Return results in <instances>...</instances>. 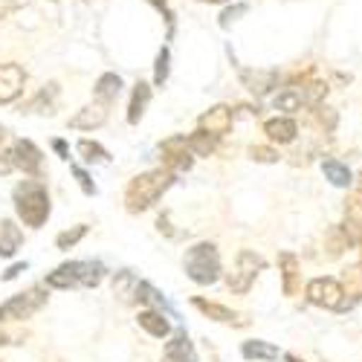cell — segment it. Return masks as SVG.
<instances>
[{
	"mask_svg": "<svg viewBox=\"0 0 362 362\" xmlns=\"http://www.w3.org/2000/svg\"><path fill=\"white\" fill-rule=\"evenodd\" d=\"M174 180H177V174L171 168H165V165L163 168H151L145 174H136L128 183V189H125V209L131 215L145 212V209H151L174 186Z\"/></svg>",
	"mask_w": 362,
	"mask_h": 362,
	"instance_id": "cell-1",
	"label": "cell"
},
{
	"mask_svg": "<svg viewBox=\"0 0 362 362\" xmlns=\"http://www.w3.org/2000/svg\"><path fill=\"white\" fill-rule=\"evenodd\" d=\"M12 200H15V212L23 221V226L41 229L47 223L52 206H49V192H47V186L41 183L38 177L18 183L15 192H12Z\"/></svg>",
	"mask_w": 362,
	"mask_h": 362,
	"instance_id": "cell-2",
	"label": "cell"
},
{
	"mask_svg": "<svg viewBox=\"0 0 362 362\" xmlns=\"http://www.w3.org/2000/svg\"><path fill=\"white\" fill-rule=\"evenodd\" d=\"M105 279L102 261H67L55 267L47 276V287L52 290H73V287H99Z\"/></svg>",
	"mask_w": 362,
	"mask_h": 362,
	"instance_id": "cell-3",
	"label": "cell"
},
{
	"mask_svg": "<svg viewBox=\"0 0 362 362\" xmlns=\"http://www.w3.org/2000/svg\"><path fill=\"white\" fill-rule=\"evenodd\" d=\"M183 269L186 276L200 284V287H209L215 284L221 279V255H218V247L209 244V240H200V244H194L186 258H183Z\"/></svg>",
	"mask_w": 362,
	"mask_h": 362,
	"instance_id": "cell-4",
	"label": "cell"
},
{
	"mask_svg": "<svg viewBox=\"0 0 362 362\" xmlns=\"http://www.w3.org/2000/svg\"><path fill=\"white\" fill-rule=\"evenodd\" d=\"M44 305H47V290L44 287H29L23 293H15L12 298H6L4 305H0V325L33 319Z\"/></svg>",
	"mask_w": 362,
	"mask_h": 362,
	"instance_id": "cell-5",
	"label": "cell"
},
{
	"mask_svg": "<svg viewBox=\"0 0 362 362\" xmlns=\"http://www.w3.org/2000/svg\"><path fill=\"white\" fill-rule=\"evenodd\" d=\"M261 269H264V258H261L258 252L240 250L238 258H235L232 273H226V287H229L232 293H247V290L255 284V279H258Z\"/></svg>",
	"mask_w": 362,
	"mask_h": 362,
	"instance_id": "cell-6",
	"label": "cell"
},
{
	"mask_svg": "<svg viewBox=\"0 0 362 362\" xmlns=\"http://www.w3.org/2000/svg\"><path fill=\"white\" fill-rule=\"evenodd\" d=\"M305 296H308L310 305L325 308V310H342L345 308V293H342V284L337 279H313L305 287Z\"/></svg>",
	"mask_w": 362,
	"mask_h": 362,
	"instance_id": "cell-7",
	"label": "cell"
},
{
	"mask_svg": "<svg viewBox=\"0 0 362 362\" xmlns=\"http://www.w3.org/2000/svg\"><path fill=\"white\" fill-rule=\"evenodd\" d=\"M160 154H163V165L171 168L174 174H183V171H189L194 165V154L189 151L186 136H180V134L160 142Z\"/></svg>",
	"mask_w": 362,
	"mask_h": 362,
	"instance_id": "cell-8",
	"label": "cell"
},
{
	"mask_svg": "<svg viewBox=\"0 0 362 362\" xmlns=\"http://www.w3.org/2000/svg\"><path fill=\"white\" fill-rule=\"evenodd\" d=\"M12 163H15V168L23 171L26 177H41L44 151H41L33 139H15V142H12Z\"/></svg>",
	"mask_w": 362,
	"mask_h": 362,
	"instance_id": "cell-9",
	"label": "cell"
},
{
	"mask_svg": "<svg viewBox=\"0 0 362 362\" xmlns=\"http://www.w3.org/2000/svg\"><path fill=\"white\" fill-rule=\"evenodd\" d=\"M26 87V70L15 62L0 64V105H12L23 96Z\"/></svg>",
	"mask_w": 362,
	"mask_h": 362,
	"instance_id": "cell-10",
	"label": "cell"
},
{
	"mask_svg": "<svg viewBox=\"0 0 362 362\" xmlns=\"http://www.w3.org/2000/svg\"><path fill=\"white\" fill-rule=\"evenodd\" d=\"M232 122H235V110L229 105H215V107H209V110L200 113L197 128H203V131H209L212 136L221 139V136H226L232 131Z\"/></svg>",
	"mask_w": 362,
	"mask_h": 362,
	"instance_id": "cell-11",
	"label": "cell"
},
{
	"mask_svg": "<svg viewBox=\"0 0 362 362\" xmlns=\"http://www.w3.org/2000/svg\"><path fill=\"white\" fill-rule=\"evenodd\" d=\"M105 122H107V105L93 102V105H84L67 125H70L73 131H99Z\"/></svg>",
	"mask_w": 362,
	"mask_h": 362,
	"instance_id": "cell-12",
	"label": "cell"
},
{
	"mask_svg": "<svg viewBox=\"0 0 362 362\" xmlns=\"http://www.w3.org/2000/svg\"><path fill=\"white\" fill-rule=\"evenodd\" d=\"M192 308H197L203 316H209L212 322H221V325H235V327H244L247 325V319H240L232 308H226V305H218V301H206V298H192Z\"/></svg>",
	"mask_w": 362,
	"mask_h": 362,
	"instance_id": "cell-13",
	"label": "cell"
},
{
	"mask_svg": "<svg viewBox=\"0 0 362 362\" xmlns=\"http://www.w3.org/2000/svg\"><path fill=\"white\" fill-rule=\"evenodd\" d=\"M240 81L250 93L267 96L273 87H279V73L276 70H240Z\"/></svg>",
	"mask_w": 362,
	"mask_h": 362,
	"instance_id": "cell-14",
	"label": "cell"
},
{
	"mask_svg": "<svg viewBox=\"0 0 362 362\" xmlns=\"http://www.w3.org/2000/svg\"><path fill=\"white\" fill-rule=\"evenodd\" d=\"M151 96H154V87L148 81H136L131 90V102H128V125H139L142 116L151 105Z\"/></svg>",
	"mask_w": 362,
	"mask_h": 362,
	"instance_id": "cell-15",
	"label": "cell"
},
{
	"mask_svg": "<svg viewBox=\"0 0 362 362\" xmlns=\"http://www.w3.org/2000/svg\"><path fill=\"white\" fill-rule=\"evenodd\" d=\"M264 134H267L269 142L287 145V142L296 139L298 125H296V119H290V116H276V119H267V122H264Z\"/></svg>",
	"mask_w": 362,
	"mask_h": 362,
	"instance_id": "cell-16",
	"label": "cell"
},
{
	"mask_svg": "<svg viewBox=\"0 0 362 362\" xmlns=\"http://www.w3.org/2000/svg\"><path fill=\"white\" fill-rule=\"evenodd\" d=\"M119 93H122V76L119 73H102L93 84V99L102 102V105H113L119 99Z\"/></svg>",
	"mask_w": 362,
	"mask_h": 362,
	"instance_id": "cell-17",
	"label": "cell"
},
{
	"mask_svg": "<svg viewBox=\"0 0 362 362\" xmlns=\"http://www.w3.org/2000/svg\"><path fill=\"white\" fill-rule=\"evenodd\" d=\"M163 362H197L194 348H192V342H189V337L183 334V330H180V334H174V337L165 342Z\"/></svg>",
	"mask_w": 362,
	"mask_h": 362,
	"instance_id": "cell-18",
	"label": "cell"
},
{
	"mask_svg": "<svg viewBox=\"0 0 362 362\" xmlns=\"http://www.w3.org/2000/svg\"><path fill=\"white\" fill-rule=\"evenodd\" d=\"M136 322H139V327L145 330V334H148V337H154V339H165V337L171 334V325H168L165 313H163V310H157V308L142 310Z\"/></svg>",
	"mask_w": 362,
	"mask_h": 362,
	"instance_id": "cell-19",
	"label": "cell"
},
{
	"mask_svg": "<svg viewBox=\"0 0 362 362\" xmlns=\"http://www.w3.org/2000/svg\"><path fill=\"white\" fill-rule=\"evenodd\" d=\"M279 269H281V287L284 296H296L298 293V279H301V264L293 252H281L279 255Z\"/></svg>",
	"mask_w": 362,
	"mask_h": 362,
	"instance_id": "cell-20",
	"label": "cell"
},
{
	"mask_svg": "<svg viewBox=\"0 0 362 362\" xmlns=\"http://www.w3.org/2000/svg\"><path fill=\"white\" fill-rule=\"evenodd\" d=\"M23 244V232L9 218H0V258H12Z\"/></svg>",
	"mask_w": 362,
	"mask_h": 362,
	"instance_id": "cell-21",
	"label": "cell"
},
{
	"mask_svg": "<svg viewBox=\"0 0 362 362\" xmlns=\"http://www.w3.org/2000/svg\"><path fill=\"white\" fill-rule=\"evenodd\" d=\"M342 293H345V308L356 305V301H362V264H354L348 267L342 273ZM342 308V310H345Z\"/></svg>",
	"mask_w": 362,
	"mask_h": 362,
	"instance_id": "cell-22",
	"label": "cell"
},
{
	"mask_svg": "<svg viewBox=\"0 0 362 362\" xmlns=\"http://www.w3.org/2000/svg\"><path fill=\"white\" fill-rule=\"evenodd\" d=\"M186 142H189V151H192L194 157H212L215 151H218V136H212V134L203 131V128H197L194 134H189Z\"/></svg>",
	"mask_w": 362,
	"mask_h": 362,
	"instance_id": "cell-23",
	"label": "cell"
},
{
	"mask_svg": "<svg viewBox=\"0 0 362 362\" xmlns=\"http://www.w3.org/2000/svg\"><path fill=\"white\" fill-rule=\"evenodd\" d=\"M240 354H244V359H264V362H273L281 356V351L273 345V342H264V339H250L240 345Z\"/></svg>",
	"mask_w": 362,
	"mask_h": 362,
	"instance_id": "cell-24",
	"label": "cell"
},
{
	"mask_svg": "<svg viewBox=\"0 0 362 362\" xmlns=\"http://www.w3.org/2000/svg\"><path fill=\"white\" fill-rule=\"evenodd\" d=\"M322 171H325V177L330 180V183L339 186V189H348V186L354 183L351 168H348L345 163H339V160H325V163H322Z\"/></svg>",
	"mask_w": 362,
	"mask_h": 362,
	"instance_id": "cell-25",
	"label": "cell"
},
{
	"mask_svg": "<svg viewBox=\"0 0 362 362\" xmlns=\"http://www.w3.org/2000/svg\"><path fill=\"white\" fill-rule=\"evenodd\" d=\"M136 284H139V279L131 273V269H122V273L113 276V296H119L122 301H134L136 298Z\"/></svg>",
	"mask_w": 362,
	"mask_h": 362,
	"instance_id": "cell-26",
	"label": "cell"
},
{
	"mask_svg": "<svg viewBox=\"0 0 362 362\" xmlns=\"http://www.w3.org/2000/svg\"><path fill=\"white\" fill-rule=\"evenodd\" d=\"M55 96H58V84H55V81L44 84V90H41V93H38L33 102H29V110L52 116V113H55Z\"/></svg>",
	"mask_w": 362,
	"mask_h": 362,
	"instance_id": "cell-27",
	"label": "cell"
},
{
	"mask_svg": "<svg viewBox=\"0 0 362 362\" xmlns=\"http://www.w3.org/2000/svg\"><path fill=\"white\" fill-rule=\"evenodd\" d=\"M76 151L81 154V160H84V163H110L107 148H105V145H99V142H93V139H81V142L76 145Z\"/></svg>",
	"mask_w": 362,
	"mask_h": 362,
	"instance_id": "cell-28",
	"label": "cell"
},
{
	"mask_svg": "<svg viewBox=\"0 0 362 362\" xmlns=\"http://www.w3.org/2000/svg\"><path fill=\"white\" fill-rule=\"evenodd\" d=\"M168 73H171V49L163 44L157 58H154V87H165Z\"/></svg>",
	"mask_w": 362,
	"mask_h": 362,
	"instance_id": "cell-29",
	"label": "cell"
},
{
	"mask_svg": "<svg viewBox=\"0 0 362 362\" xmlns=\"http://www.w3.org/2000/svg\"><path fill=\"white\" fill-rule=\"evenodd\" d=\"M298 93H301V102L310 105V107H316V105H322L325 96H327V84H322V81H305V84L298 87Z\"/></svg>",
	"mask_w": 362,
	"mask_h": 362,
	"instance_id": "cell-30",
	"label": "cell"
},
{
	"mask_svg": "<svg viewBox=\"0 0 362 362\" xmlns=\"http://www.w3.org/2000/svg\"><path fill=\"white\" fill-rule=\"evenodd\" d=\"M273 105H276V110H287V113H296V110H301V93H298V87H287V90H281V93L273 99Z\"/></svg>",
	"mask_w": 362,
	"mask_h": 362,
	"instance_id": "cell-31",
	"label": "cell"
},
{
	"mask_svg": "<svg viewBox=\"0 0 362 362\" xmlns=\"http://www.w3.org/2000/svg\"><path fill=\"white\" fill-rule=\"evenodd\" d=\"M134 301H142V305H148V308H157V310H165V298L151 287L148 281H139L136 284V298Z\"/></svg>",
	"mask_w": 362,
	"mask_h": 362,
	"instance_id": "cell-32",
	"label": "cell"
},
{
	"mask_svg": "<svg viewBox=\"0 0 362 362\" xmlns=\"http://www.w3.org/2000/svg\"><path fill=\"white\" fill-rule=\"evenodd\" d=\"M84 235H87V226H84V223H78V226H73V229H64L62 235L55 238V247L67 252V250H73V247L78 244V240H81Z\"/></svg>",
	"mask_w": 362,
	"mask_h": 362,
	"instance_id": "cell-33",
	"label": "cell"
},
{
	"mask_svg": "<svg viewBox=\"0 0 362 362\" xmlns=\"http://www.w3.org/2000/svg\"><path fill=\"white\" fill-rule=\"evenodd\" d=\"M342 250H348V238H345L342 226H337L327 232V258H339Z\"/></svg>",
	"mask_w": 362,
	"mask_h": 362,
	"instance_id": "cell-34",
	"label": "cell"
},
{
	"mask_svg": "<svg viewBox=\"0 0 362 362\" xmlns=\"http://www.w3.org/2000/svg\"><path fill=\"white\" fill-rule=\"evenodd\" d=\"M145 4H151L160 15H163V21L168 23V41L174 38V33H177V23H174V12H171V6L165 4V0H145Z\"/></svg>",
	"mask_w": 362,
	"mask_h": 362,
	"instance_id": "cell-35",
	"label": "cell"
},
{
	"mask_svg": "<svg viewBox=\"0 0 362 362\" xmlns=\"http://www.w3.org/2000/svg\"><path fill=\"white\" fill-rule=\"evenodd\" d=\"M345 221H354L362 226V192L351 194L348 197V206H345Z\"/></svg>",
	"mask_w": 362,
	"mask_h": 362,
	"instance_id": "cell-36",
	"label": "cell"
},
{
	"mask_svg": "<svg viewBox=\"0 0 362 362\" xmlns=\"http://www.w3.org/2000/svg\"><path fill=\"white\" fill-rule=\"evenodd\" d=\"M247 12H250V6H247V4H232V6H226V9L221 12V26H223V29H229L240 15H247Z\"/></svg>",
	"mask_w": 362,
	"mask_h": 362,
	"instance_id": "cell-37",
	"label": "cell"
},
{
	"mask_svg": "<svg viewBox=\"0 0 362 362\" xmlns=\"http://www.w3.org/2000/svg\"><path fill=\"white\" fill-rule=\"evenodd\" d=\"M250 157L255 163H279V151L269 148V145H252L250 148Z\"/></svg>",
	"mask_w": 362,
	"mask_h": 362,
	"instance_id": "cell-38",
	"label": "cell"
},
{
	"mask_svg": "<svg viewBox=\"0 0 362 362\" xmlns=\"http://www.w3.org/2000/svg\"><path fill=\"white\" fill-rule=\"evenodd\" d=\"M70 171H73V177L78 180V186H81V192H84V194H96L93 180H90V174H87L81 165H70Z\"/></svg>",
	"mask_w": 362,
	"mask_h": 362,
	"instance_id": "cell-39",
	"label": "cell"
},
{
	"mask_svg": "<svg viewBox=\"0 0 362 362\" xmlns=\"http://www.w3.org/2000/svg\"><path fill=\"white\" fill-rule=\"evenodd\" d=\"M15 168L12 163V145H6V136L0 139V174H9Z\"/></svg>",
	"mask_w": 362,
	"mask_h": 362,
	"instance_id": "cell-40",
	"label": "cell"
},
{
	"mask_svg": "<svg viewBox=\"0 0 362 362\" xmlns=\"http://www.w3.org/2000/svg\"><path fill=\"white\" fill-rule=\"evenodd\" d=\"M316 116H319L322 128L334 131V125H337V113H334V110H330V107H322V105H316Z\"/></svg>",
	"mask_w": 362,
	"mask_h": 362,
	"instance_id": "cell-41",
	"label": "cell"
},
{
	"mask_svg": "<svg viewBox=\"0 0 362 362\" xmlns=\"http://www.w3.org/2000/svg\"><path fill=\"white\" fill-rule=\"evenodd\" d=\"M26 0H0V18H9L12 12H18Z\"/></svg>",
	"mask_w": 362,
	"mask_h": 362,
	"instance_id": "cell-42",
	"label": "cell"
},
{
	"mask_svg": "<svg viewBox=\"0 0 362 362\" xmlns=\"http://www.w3.org/2000/svg\"><path fill=\"white\" fill-rule=\"evenodd\" d=\"M52 151H55V154L62 157V160H70V145H67L64 139H52Z\"/></svg>",
	"mask_w": 362,
	"mask_h": 362,
	"instance_id": "cell-43",
	"label": "cell"
},
{
	"mask_svg": "<svg viewBox=\"0 0 362 362\" xmlns=\"http://www.w3.org/2000/svg\"><path fill=\"white\" fill-rule=\"evenodd\" d=\"M23 269H26V261H23V264H12V267L6 269V273H4V281H12V279H18V276L23 273Z\"/></svg>",
	"mask_w": 362,
	"mask_h": 362,
	"instance_id": "cell-44",
	"label": "cell"
},
{
	"mask_svg": "<svg viewBox=\"0 0 362 362\" xmlns=\"http://www.w3.org/2000/svg\"><path fill=\"white\" fill-rule=\"evenodd\" d=\"M21 337H15V334H6V330H0V345H15Z\"/></svg>",
	"mask_w": 362,
	"mask_h": 362,
	"instance_id": "cell-45",
	"label": "cell"
},
{
	"mask_svg": "<svg viewBox=\"0 0 362 362\" xmlns=\"http://www.w3.org/2000/svg\"><path fill=\"white\" fill-rule=\"evenodd\" d=\"M284 359H287V362H305V359L296 356V354H284Z\"/></svg>",
	"mask_w": 362,
	"mask_h": 362,
	"instance_id": "cell-46",
	"label": "cell"
},
{
	"mask_svg": "<svg viewBox=\"0 0 362 362\" xmlns=\"http://www.w3.org/2000/svg\"><path fill=\"white\" fill-rule=\"evenodd\" d=\"M197 4H226V0H197Z\"/></svg>",
	"mask_w": 362,
	"mask_h": 362,
	"instance_id": "cell-47",
	"label": "cell"
},
{
	"mask_svg": "<svg viewBox=\"0 0 362 362\" xmlns=\"http://www.w3.org/2000/svg\"><path fill=\"white\" fill-rule=\"evenodd\" d=\"M4 136H6V128H4V125H0V139H4Z\"/></svg>",
	"mask_w": 362,
	"mask_h": 362,
	"instance_id": "cell-48",
	"label": "cell"
},
{
	"mask_svg": "<svg viewBox=\"0 0 362 362\" xmlns=\"http://www.w3.org/2000/svg\"><path fill=\"white\" fill-rule=\"evenodd\" d=\"M356 244H359V250H362V235H359V240H356Z\"/></svg>",
	"mask_w": 362,
	"mask_h": 362,
	"instance_id": "cell-49",
	"label": "cell"
}]
</instances>
